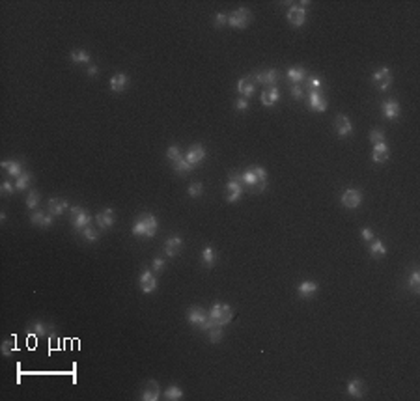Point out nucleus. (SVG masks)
<instances>
[{"label":"nucleus","instance_id":"46","mask_svg":"<svg viewBox=\"0 0 420 401\" xmlns=\"http://www.w3.org/2000/svg\"><path fill=\"white\" fill-rule=\"evenodd\" d=\"M0 190H2V194H13L17 188H15V183H11L9 179H6V181H2V187H0Z\"/></svg>","mask_w":420,"mask_h":401},{"label":"nucleus","instance_id":"1","mask_svg":"<svg viewBox=\"0 0 420 401\" xmlns=\"http://www.w3.org/2000/svg\"><path fill=\"white\" fill-rule=\"evenodd\" d=\"M241 183L251 192H263L267 187V172L261 166H249L241 174Z\"/></svg>","mask_w":420,"mask_h":401},{"label":"nucleus","instance_id":"2","mask_svg":"<svg viewBox=\"0 0 420 401\" xmlns=\"http://www.w3.org/2000/svg\"><path fill=\"white\" fill-rule=\"evenodd\" d=\"M157 228H159V222H157L155 215L146 213V215H140V216L134 220L131 232H133V235H136V237L152 239L153 235L157 233Z\"/></svg>","mask_w":420,"mask_h":401},{"label":"nucleus","instance_id":"45","mask_svg":"<svg viewBox=\"0 0 420 401\" xmlns=\"http://www.w3.org/2000/svg\"><path fill=\"white\" fill-rule=\"evenodd\" d=\"M370 140H372L374 144L385 142V133L381 131V129H372V131H370Z\"/></svg>","mask_w":420,"mask_h":401},{"label":"nucleus","instance_id":"32","mask_svg":"<svg viewBox=\"0 0 420 401\" xmlns=\"http://www.w3.org/2000/svg\"><path fill=\"white\" fill-rule=\"evenodd\" d=\"M69 58H71V62L73 63H92V56H90L88 51H84V49H75V51H71V54H69Z\"/></svg>","mask_w":420,"mask_h":401},{"label":"nucleus","instance_id":"3","mask_svg":"<svg viewBox=\"0 0 420 401\" xmlns=\"http://www.w3.org/2000/svg\"><path fill=\"white\" fill-rule=\"evenodd\" d=\"M187 321L191 327H196L198 330L202 332H207V330L213 327V323L209 319V313L200 308V306H191L187 310Z\"/></svg>","mask_w":420,"mask_h":401},{"label":"nucleus","instance_id":"7","mask_svg":"<svg viewBox=\"0 0 420 401\" xmlns=\"http://www.w3.org/2000/svg\"><path fill=\"white\" fill-rule=\"evenodd\" d=\"M251 21L252 15L247 8H237L232 13H228V27L232 28H247Z\"/></svg>","mask_w":420,"mask_h":401},{"label":"nucleus","instance_id":"9","mask_svg":"<svg viewBox=\"0 0 420 401\" xmlns=\"http://www.w3.org/2000/svg\"><path fill=\"white\" fill-rule=\"evenodd\" d=\"M183 157H185L189 164L194 168V166H198V164H202V162H204V159L207 157V152L202 144H194V146H191V148H189L187 153H185Z\"/></svg>","mask_w":420,"mask_h":401},{"label":"nucleus","instance_id":"6","mask_svg":"<svg viewBox=\"0 0 420 401\" xmlns=\"http://www.w3.org/2000/svg\"><path fill=\"white\" fill-rule=\"evenodd\" d=\"M69 215H71V226L75 230H84L86 226L92 224V215L86 211V209H82L79 205H73L69 207Z\"/></svg>","mask_w":420,"mask_h":401},{"label":"nucleus","instance_id":"23","mask_svg":"<svg viewBox=\"0 0 420 401\" xmlns=\"http://www.w3.org/2000/svg\"><path fill=\"white\" fill-rule=\"evenodd\" d=\"M30 222L36 224V226H41V228H49L54 222V215L45 213V211H36V213H32V216H30Z\"/></svg>","mask_w":420,"mask_h":401},{"label":"nucleus","instance_id":"49","mask_svg":"<svg viewBox=\"0 0 420 401\" xmlns=\"http://www.w3.org/2000/svg\"><path fill=\"white\" fill-rule=\"evenodd\" d=\"M291 97L297 99V101L304 97V92H303V88H301V84H293V86H291Z\"/></svg>","mask_w":420,"mask_h":401},{"label":"nucleus","instance_id":"30","mask_svg":"<svg viewBox=\"0 0 420 401\" xmlns=\"http://www.w3.org/2000/svg\"><path fill=\"white\" fill-rule=\"evenodd\" d=\"M370 256L372 258H385L387 256V247H385V243L381 239H374L370 241Z\"/></svg>","mask_w":420,"mask_h":401},{"label":"nucleus","instance_id":"17","mask_svg":"<svg viewBox=\"0 0 420 401\" xmlns=\"http://www.w3.org/2000/svg\"><path fill=\"white\" fill-rule=\"evenodd\" d=\"M181 250H183V239L178 237V235H172V237L164 241V252H166L168 258H176Z\"/></svg>","mask_w":420,"mask_h":401},{"label":"nucleus","instance_id":"13","mask_svg":"<svg viewBox=\"0 0 420 401\" xmlns=\"http://www.w3.org/2000/svg\"><path fill=\"white\" fill-rule=\"evenodd\" d=\"M252 82H256V84H263V86H275V82L278 80V71L277 69H267V71H259V73H254L251 77Z\"/></svg>","mask_w":420,"mask_h":401},{"label":"nucleus","instance_id":"33","mask_svg":"<svg viewBox=\"0 0 420 401\" xmlns=\"http://www.w3.org/2000/svg\"><path fill=\"white\" fill-rule=\"evenodd\" d=\"M202 261H204V267L211 269L215 265V261H217V252L211 245H207L206 248L202 250Z\"/></svg>","mask_w":420,"mask_h":401},{"label":"nucleus","instance_id":"40","mask_svg":"<svg viewBox=\"0 0 420 401\" xmlns=\"http://www.w3.org/2000/svg\"><path fill=\"white\" fill-rule=\"evenodd\" d=\"M39 200H41L39 192L37 190H30L27 196V207L28 209H36L37 205H39Z\"/></svg>","mask_w":420,"mask_h":401},{"label":"nucleus","instance_id":"43","mask_svg":"<svg viewBox=\"0 0 420 401\" xmlns=\"http://www.w3.org/2000/svg\"><path fill=\"white\" fill-rule=\"evenodd\" d=\"M187 192L191 198H200L202 192H204V185L202 183H193V185H189Z\"/></svg>","mask_w":420,"mask_h":401},{"label":"nucleus","instance_id":"28","mask_svg":"<svg viewBox=\"0 0 420 401\" xmlns=\"http://www.w3.org/2000/svg\"><path fill=\"white\" fill-rule=\"evenodd\" d=\"M254 90H256V86H254V82H252L251 79H239V82H237V92H239V95L245 99H249L254 95Z\"/></svg>","mask_w":420,"mask_h":401},{"label":"nucleus","instance_id":"5","mask_svg":"<svg viewBox=\"0 0 420 401\" xmlns=\"http://www.w3.org/2000/svg\"><path fill=\"white\" fill-rule=\"evenodd\" d=\"M243 194V183H241V174L237 172H230V179L226 181V200L233 204L237 202Z\"/></svg>","mask_w":420,"mask_h":401},{"label":"nucleus","instance_id":"19","mask_svg":"<svg viewBox=\"0 0 420 401\" xmlns=\"http://www.w3.org/2000/svg\"><path fill=\"white\" fill-rule=\"evenodd\" d=\"M144 401H157L159 398H161V388H159V384H157V381H148L146 383V386H144V390H142V396H140Z\"/></svg>","mask_w":420,"mask_h":401},{"label":"nucleus","instance_id":"48","mask_svg":"<svg viewBox=\"0 0 420 401\" xmlns=\"http://www.w3.org/2000/svg\"><path fill=\"white\" fill-rule=\"evenodd\" d=\"M235 108H237L239 112H247V110H249V99L239 97L235 101Z\"/></svg>","mask_w":420,"mask_h":401},{"label":"nucleus","instance_id":"20","mask_svg":"<svg viewBox=\"0 0 420 401\" xmlns=\"http://www.w3.org/2000/svg\"><path fill=\"white\" fill-rule=\"evenodd\" d=\"M308 107L316 112H325L327 110V99L323 97L320 92H310L308 93Z\"/></svg>","mask_w":420,"mask_h":401},{"label":"nucleus","instance_id":"51","mask_svg":"<svg viewBox=\"0 0 420 401\" xmlns=\"http://www.w3.org/2000/svg\"><path fill=\"white\" fill-rule=\"evenodd\" d=\"M360 235H362V239L368 241V243L376 239V235H374V232H372V228H362V230H360Z\"/></svg>","mask_w":420,"mask_h":401},{"label":"nucleus","instance_id":"12","mask_svg":"<svg viewBox=\"0 0 420 401\" xmlns=\"http://www.w3.org/2000/svg\"><path fill=\"white\" fill-rule=\"evenodd\" d=\"M308 2H304V4H297V6H291V8L288 9V21H290V25L291 27H303L304 21H306V11H304L303 6H306Z\"/></svg>","mask_w":420,"mask_h":401},{"label":"nucleus","instance_id":"44","mask_svg":"<svg viewBox=\"0 0 420 401\" xmlns=\"http://www.w3.org/2000/svg\"><path fill=\"white\" fill-rule=\"evenodd\" d=\"M164 267H166V261H164L162 258H155L152 261V271L155 273V275L162 273V271H164Z\"/></svg>","mask_w":420,"mask_h":401},{"label":"nucleus","instance_id":"10","mask_svg":"<svg viewBox=\"0 0 420 401\" xmlns=\"http://www.w3.org/2000/svg\"><path fill=\"white\" fill-rule=\"evenodd\" d=\"M138 284H140L142 293H146V295L153 293V291L157 289V278H155V273H153L152 269H144L142 273H140Z\"/></svg>","mask_w":420,"mask_h":401},{"label":"nucleus","instance_id":"36","mask_svg":"<svg viewBox=\"0 0 420 401\" xmlns=\"http://www.w3.org/2000/svg\"><path fill=\"white\" fill-rule=\"evenodd\" d=\"M172 168L176 170L178 174H181V176H183V174H189V172L193 170V166L189 164L187 159H185V157H181V159H178V160H176V162H172Z\"/></svg>","mask_w":420,"mask_h":401},{"label":"nucleus","instance_id":"34","mask_svg":"<svg viewBox=\"0 0 420 401\" xmlns=\"http://www.w3.org/2000/svg\"><path fill=\"white\" fill-rule=\"evenodd\" d=\"M164 400H168V401L183 400V390L179 388L178 384H172V386L166 388V392H164Z\"/></svg>","mask_w":420,"mask_h":401},{"label":"nucleus","instance_id":"14","mask_svg":"<svg viewBox=\"0 0 420 401\" xmlns=\"http://www.w3.org/2000/svg\"><path fill=\"white\" fill-rule=\"evenodd\" d=\"M94 220L96 224L99 226V230H108V228H112L114 226V209H103V211H99L96 216H94Z\"/></svg>","mask_w":420,"mask_h":401},{"label":"nucleus","instance_id":"50","mask_svg":"<svg viewBox=\"0 0 420 401\" xmlns=\"http://www.w3.org/2000/svg\"><path fill=\"white\" fill-rule=\"evenodd\" d=\"M13 351H15V349H13V339H8V341L2 343V353H4L6 357H9Z\"/></svg>","mask_w":420,"mask_h":401},{"label":"nucleus","instance_id":"41","mask_svg":"<svg viewBox=\"0 0 420 401\" xmlns=\"http://www.w3.org/2000/svg\"><path fill=\"white\" fill-rule=\"evenodd\" d=\"M306 86L310 88V92H320V88H322V79L320 77H316V75H310V77H306Z\"/></svg>","mask_w":420,"mask_h":401},{"label":"nucleus","instance_id":"16","mask_svg":"<svg viewBox=\"0 0 420 401\" xmlns=\"http://www.w3.org/2000/svg\"><path fill=\"white\" fill-rule=\"evenodd\" d=\"M259 101H261L263 107H275L278 101H280V90L277 86H269V88H265L261 92Z\"/></svg>","mask_w":420,"mask_h":401},{"label":"nucleus","instance_id":"25","mask_svg":"<svg viewBox=\"0 0 420 401\" xmlns=\"http://www.w3.org/2000/svg\"><path fill=\"white\" fill-rule=\"evenodd\" d=\"M381 108H383V116L387 118V120H396V118H400V112H402L400 103H398V101H394V99L385 101Z\"/></svg>","mask_w":420,"mask_h":401},{"label":"nucleus","instance_id":"35","mask_svg":"<svg viewBox=\"0 0 420 401\" xmlns=\"http://www.w3.org/2000/svg\"><path fill=\"white\" fill-rule=\"evenodd\" d=\"M30 183H32V176L28 174V172H23L17 179H15V188L17 190H27L30 187Z\"/></svg>","mask_w":420,"mask_h":401},{"label":"nucleus","instance_id":"38","mask_svg":"<svg viewBox=\"0 0 420 401\" xmlns=\"http://www.w3.org/2000/svg\"><path fill=\"white\" fill-rule=\"evenodd\" d=\"M81 235H82V239L88 241V243H96V241L99 239V232L96 228H92V226H86L81 232Z\"/></svg>","mask_w":420,"mask_h":401},{"label":"nucleus","instance_id":"47","mask_svg":"<svg viewBox=\"0 0 420 401\" xmlns=\"http://www.w3.org/2000/svg\"><path fill=\"white\" fill-rule=\"evenodd\" d=\"M213 25L217 28H223L224 25H228V15H226V13H215Z\"/></svg>","mask_w":420,"mask_h":401},{"label":"nucleus","instance_id":"11","mask_svg":"<svg viewBox=\"0 0 420 401\" xmlns=\"http://www.w3.org/2000/svg\"><path fill=\"white\" fill-rule=\"evenodd\" d=\"M340 202H342L344 207H348V209H357L358 205L362 204V192L357 190V188H346L342 192Z\"/></svg>","mask_w":420,"mask_h":401},{"label":"nucleus","instance_id":"15","mask_svg":"<svg viewBox=\"0 0 420 401\" xmlns=\"http://www.w3.org/2000/svg\"><path fill=\"white\" fill-rule=\"evenodd\" d=\"M47 332H53V327L45 325L43 321H30L27 325V336H34V338H43Z\"/></svg>","mask_w":420,"mask_h":401},{"label":"nucleus","instance_id":"22","mask_svg":"<svg viewBox=\"0 0 420 401\" xmlns=\"http://www.w3.org/2000/svg\"><path fill=\"white\" fill-rule=\"evenodd\" d=\"M0 166L8 172L9 178H15V179L25 172V166H23V162H21V160H2V162H0Z\"/></svg>","mask_w":420,"mask_h":401},{"label":"nucleus","instance_id":"18","mask_svg":"<svg viewBox=\"0 0 420 401\" xmlns=\"http://www.w3.org/2000/svg\"><path fill=\"white\" fill-rule=\"evenodd\" d=\"M318 289H320V284L312 282V280H304V282L297 285V293H299L301 299H312L314 295L318 293Z\"/></svg>","mask_w":420,"mask_h":401},{"label":"nucleus","instance_id":"27","mask_svg":"<svg viewBox=\"0 0 420 401\" xmlns=\"http://www.w3.org/2000/svg\"><path fill=\"white\" fill-rule=\"evenodd\" d=\"M127 86H129V77H127L126 73H116V75L110 79V90L116 92V93H122Z\"/></svg>","mask_w":420,"mask_h":401},{"label":"nucleus","instance_id":"26","mask_svg":"<svg viewBox=\"0 0 420 401\" xmlns=\"http://www.w3.org/2000/svg\"><path fill=\"white\" fill-rule=\"evenodd\" d=\"M388 155H390V152H388L387 142L374 144V152H372V159H374V162H377V164L387 162V160H388Z\"/></svg>","mask_w":420,"mask_h":401},{"label":"nucleus","instance_id":"37","mask_svg":"<svg viewBox=\"0 0 420 401\" xmlns=\"http://www.w3.org/2000/svg\"><path fill=\"white\" fill-rule=\"evenodd\" d=\"M207 339H209L211 343H219V341L223 339V327H219V325H213L211 329L207 330Z\"/></svg>","mask_w":420,"mask_h":401},{"label":"nucleus","instance_id":"52","mask_svg":"<svg viewBox=\"0 0 420 401\" xmlns=\"http://www.w3.org/2000/svg\"><path fill=\"white\" fill-rule=\"evenodd\" d=\"M97 73H99V67H97V65L90 63V65H88V75H90V77H97Z\"/></svg>","mask_w":420,"mask_h":401},{"label":"nucleus","instance_id":"29","mask_svg":"<svg viewBox=\"0 0 420 401\" xmlns=\"http://www.w3.org/2000/svg\"><path fill=\"white\" fill-rule=\"evenodd\" d=\"M346 390H348V394L351 398H362V394H364V383H362L358 377H355V379H351L348 383Z\"/></svg>","mask_w":420,"mask_h":401},{"label":"nucleus","instance_id":"21","mask_svg":"<svg viewBox=\"0 0 420 401\" xmlns=\"http://www.w3.org/2000/svg\"><path fill=\"white\" fill-rule=\"evenodd\" d=\"M334 127H336L338 136H342V138H346V136H349V134L353 133V123H351V120L346 114H340L336 118V125Z\"/></svg>","mask_w":420,"mask_h":401},{"label":"nucleus","instance_id":"8","mask_svg":"<svg viewBox=\"0 0 420 401\" xmlns=\"http://www.w3.org/2000/svg\"><path fill=\"white\" fill-rule=\"evenodd\" d=\"M372 80H374V84L377 86L379 92H387L392 84V71L388 67H379L377 71H374Z\"/></svg>","mask_w":420,"mask_h":401},{"label":"nucleus","instance_id":"4","mask_svg":"<svg viewBox=\"0 0 420 401\" xmlns=\"http://www.w3.org/2000/svg\"><path fill=\"white\" fill-rule=\"evenodd\" d=\"M207 313H209L211 323H213V325H219V327L228 325L233 317L232 308H230V304H226V303H213Z\"/></svg>","mask_w":420,"mask_h":401},{"label":"nucleus","instance_id":"31","mask_svg":"<svg viewBox=\"0 0 420 401\" xmlns=\"http://www.w3.org/2000/svg\"><path fill=\"white\" fill-rule=\"evenodd\" d=\"M286 75H288V79H290V82H293V84H301V82H304V79H306V71H304V67H301V65L290 67Z\"/></svg>","mask_w":420,"mask_h":401},{"label":"nucleus","instance_id":"42","mask_svg":"<svg viewBox=\"0 0 420 401\" xmlns=\"http://www.w3.org/2000/svg\"><path fill=\"white\" fill-rule=\"evenodd\" d=\"M183 155H181V150H179L178 146H170L168 150H166V159L170 160V162H176L178 159H181Z\"/></svg>","mask_w":420,"mask_h":401},{"label":"nucleus","instance_id":"39","mask_svg":"<svg viewBox=\"0 0 420 401\" xmlns=\"http://www.w3.org/2000/svg\"><path fill=\"white\" fill-rule=\"evenodd\" d=\"M409 289L413 293H419L420 291V273L419 269H415L411 273V278H409Z\"/></svg>","mask_w":420,"mask_h":401},{"label":"nucleus","instance_id":"24","mask_svg":"<svg viewBox=\"0 0 420 401\" xmlns=\"http://www.w3.org/2000/svg\"><path fill=\"white\" fill-rule=\"evenodd\" d=\"M47 207H49V213L51 215H62L65 213L67 209H69V205H67V200H64V198H51L49 202H47Z\"/></svg>","mask_w":420,"mask_h":401}]
</instances>
